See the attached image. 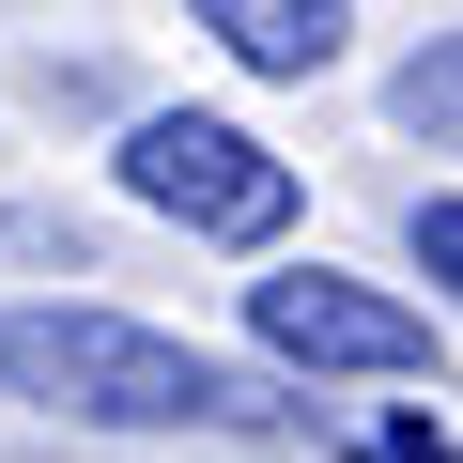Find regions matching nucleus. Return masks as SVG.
I'll return each mask as SVG.
<instances>
[{"instance_id":"1","label":"nucleus","mask_w":463,"mask_h":463,"mask_svg":"<svg viewBox=\"0 0 463 463\" xmlns=\"http://www.w3.org/2000/svg\"><path fill=\"white\" fill-rule=\"evenodd\" d=\"M0 386L93 432H279L294 417L263 371H232L170 325H124V309H0Z\"/></svg>"},{"instance_id":"2","label":"nucleus","mask_w":463,"mask_h":463,"mask_svg":"<svg viewBox=\"0 0 463 463\" xmlns=\"http://www.w3.org/2000/svg\"><path fill=\"white\" fill-rule=\"evenodd\" d=\"M124 201H155L170 232H201V248H279L294 232V155H263L216 109H139L124 124Z\"/></svg>"},{"instance_id":"3","label":"nucleus","mask_w":463,"mask_h":463,"mask_svg":"<svg viewBox=\"0 0 463 463\" xmlns=\"http://www.w3.org/2000/svg\"><path fill=\"white\" fill-rule=\"evenodd\" d=\"M248 340H263L279 371H432V325H417L402 294L340 279V263H279V279H248Z\"/></svg>"},{"instance_id":"4","label":"nucleus","mask_w":463,"mask_h":463,"mask_svg":"<svg viewBox=\"0 0 463 463\" xmlns=\"http://www.w3.org/2000/svg\"><path fill=\"white\" fill-rule=\"evenodd\" d=\"M185 16L248 62V78H325L355 47V0H185Z\"/></svg>"},{"instance_id":"5","label":"nucleus","mask_w":463,"mask_h":463,"mask_svg":"<svg viewBox=\"0 0 463 463\" xmlns=\"http://www.w3.org/2000/svg\"><path fill=\"white\" fill-rule=\"evenodd\" d=\"M386 124H402V139H432V155H463V32H432V47L386 78Z\"/></svg>"},{"instance_id":"6","label":"nucleus","mask_w":463,"mask_h":463,"mask_svg":"<svg viewBox=\"0 0 463 463\" xmlns=\"http://www.w3.org/2000/svg\"><path fill=\"white\" fill-rule=\"evenodd\" d=\"M402 248H417V263H432V294L463 309V201H417V216H402Z\"/></svg>"},{"instance_id":"7","label":"nucleus","mask_w":463,"mask_h":463,"mask_svg":"<svg viewBox=\"0 0 463 463\" xmlns=\"http://www.w3.org/2000/svg\"><path fill=\"white\" fill-rule=\"evenodd\" d=\"M0 263H78V232L62 216H0Z\"/></svg>"},{"instance_id":"8","label":"nucleus","mask_w":463,"mask_h":463,"mask_svg":"<svg viewBox=\"0 0 463 463\" xmlns=\"http://www.w3.org/2000/svg\"><path fill=\"white\" fill-rule=\"evenodd\" d=\"M371 463H448V432H417V417H402V432H371Z\"/></svg>"}]
</instances>
